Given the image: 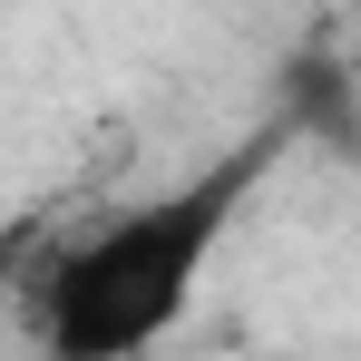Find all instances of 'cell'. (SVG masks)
<instances>
[{
	"label": "cell",
	"instance_id": "1",
	"mask_svg": "<svg viewBox=\"0 0 361 361\" xmlns=\"http://www.w3.org/2000/svg\"><path fill=\"white\" fill-rule=\"evenodd\" d=\"M244 185H254V157H225L215 176H185L166 195H147V205L98 215L88 235L49 244L39 274L20 283L39 352L49 361H147L185 322V293L215 264Z\"/></svg>",
	"mask_w": 361,
	"mask_h": 361
},
{
	"label": "cell",
	"instance_id": "2",
	"mask_svg": "<svg viewBox=\"0 0 361 361\" xmlns=\"http://www.w3.org/2000/svg\"><path fill=\"white\" fill-rule=\"evenodd\" d=\"M10 293H20V244H0V332H10ZM0 361H10V342H0Z\"/></svg>",
	"mask_w": 361,
	"mask_h": 361
}]
</instances>
